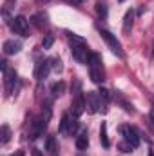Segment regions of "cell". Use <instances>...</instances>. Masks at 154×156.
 <instances>
[{
    "mask_svg": "<svg viewBox=\"0 0 154 156\" xmlns=\"http://www.w3.org/2000/svg\"><path fill=\"white\" fill-rule=\"evenodd\" d=\"M49 118H51V111L44 116H38L35 122H33V127H31V134H29V138L31 140H37L38 136L44 134V131H45V127H47V123H49Z\"/></svg>",
    "mask_w": 154,
    "mask_h": 156,
    "instance_id": "3",
    "label": "cell"
},
{
    "mask_svg": "<svg viewBox=\"0 0 154 156\" xmlns=\"http://www.w3.org/2000/svg\"><path fill=\"white\" fill-rule=\"evenodd\" d=\"M4 82H5V93L7 94H11L13 93V85H15V82H16V73H15V69H5L4 71Z\"/></svg>",
    "mask_w": 154,
    "mask_h": 156,
    "instance_id": "11",
    "label": "cell"
},
{
    "mask_svg": "<svg viewBox=\"0 0 154 156\" xmlns=\"http://www.w3.org/2000/svg\"><path fill=\"white\" fill-rule=\"evenodd\" d=\"M45 18H47V16H45L44 13H38V15H33V16H31V22H33L37 27H42V24H45Z\"/></svg>",
    "mask_w": 154,
    "mask_h": 156,
    "instance_id": "20",
    "label": "cell"
},
{
    "mask_svg": "<svg viewBox=\"0 0 154 156\" xmlns=\"http://www.w3.org/2000/svg\"><path fill=\"white\" fill-rule=\"evenodd\" d=\"M33 156H42V154H40V151H38V149H35V151H33Z\"/></svg>",
    "mask_w": 154,
    "mask_h": 156,
    "instance_id": "28",
    "label": "cell"
},
{
    "mask_svg": "<svg viewBox=\"0 0 154 156\" xmlns=\"http://www.w3.org/2000/svg\"><path fill=\"white\" fill-rule=\"evenodd\" d=\"M9 138H11V129H9L7 123H4L0 127V142H2V145H5L9 142Z\"/></svg>",
    "mask_w": 154,
    "mask_h": 156,
    "instance_id": "15",
    "label": "cell"
},
{
    "mask_svg": "<svg viewBox=\"0 0 154 156\" xmlns=\"http://www.w3.org/2000/svg\"><path fill=\"white\" fill-rule=\"evenodd\" d=\"M98 94H100V98H102L103 102H107V100H109V91H107V89H103V87H102V89L98 91Z\"/></svg>",
    "mask_w": 154,
    "mask_h": 156,
    "instance_id": "25",
    "label": "cell"
},
{
    "mask_svg": "<svg viewBox=\"0 0 154 156\" xmlns=\"http://www.w3.org/2000/svg\"><path fill=\"white\" fill-rule=\"evenodd\" d=\"M64 82H56V83H53L51 85V93H53V96H60L62 93H64Z\"/></svg>",
    "mask_w": 154,
    "mask_h": 156,
    "instance_id": "19",
    "label": "cell"
},
{
    "mask_svg": "<svg viewBox=\"0 0 154 156\" xmlns=\"http://www.w3.org/2000/svg\"><path fill=\"white\" fill-rule=\"evenodd\" d=\"M13 31L22 35V37H29V20L24 16V15H18L13 18V24H11Z\"/></svg>",
    "mask_w": 154,
    "mask_h": 156,
    "instance_id": "5",
    "label": "cell"
},
{
    "mask_svg": "<svg viewBox=\"0 0 154 156\" xmlns=\"http://www.w3.org/2000/svg\"><path fill=\"white\" fill-rule=\"evenodd\" d=\"M118 2H125V0H118Z\"/></svg>",
    "mask_w": 154,
    "mask_h": 156,
    "instance_id": "32",
    "label": "cell"
},
{
    "mask_svg": "<svg viewBox=\"0 0 154 156\" xmlns=\"http://www.w3.org/2000/svg\"><path fill=\"white\" fill-rule=\"evenodd\" d=\"M78 125H80V123H78V116L73 115V118L69 120V125H67V133H65V134L75 136V134H76V131H78Z\"/></svg>",
    "mask_w": 154,
    "mask_h": 156,
    "instance_id": "16",
    "label": "cell"
},
{
    "mask_svg": "<svg viewBox=\"0 0 154 156\" xmlns=\"http://www.w3.org/2000/svg\"><path fill=\"white\" fill-rule=\"evenodd\" d=\"M100 107H102V98H100V94H98V93H87V94H85V109H87L91 115H94V113L100 111Z\"/></svg>",
    "mask_w": 154,
    "mask_h": 156,
    "instance_id": "7",
    "label": "cell"
},
{
    "mask_svg": "<svg viewBox=\"0 0 154 156\" xmlns=\"http://www.w3.org/2000/svg\"><path fill=\"white\" fill-rule=\"evenodd\" d=\"M83 111H85V96H82V94L78 93V94H75V100H73V104H71V113H73L75 116H82Z\"/></svg>",
    "mask_w": 154,
    "mask_h": 156,
    "instance_id": "9",
    "label": "cell"
},
{
    "mask_svg": "<svg viewBox=\"0 0 154 156\" xmlns=\"http://www.w3.org/2000/svg\"><path fill=\"white\" fill-rule=\"evenodd\" d=\"M67 38H69V42H71L73 45H87V40L83 38V37L75 35V33H67Z\"/></svg>",
    "mask_w": 154,
    "mask_h": 156,
    "instance_id": "18",
    "label": "cell"
},
{
    "mask_svg": "<svg viewBox=\"0 0 154 156\" xmlns=\"http://www.w3.org/2000/svg\"><path fill=\"white\" fill-rule=\"evenodd\" d=\"M69 120H71L69 113H64V115H62V120H60V133H67V125H69Z\"/></svg>",
    "mask_w": 154,
    "mask_h": 156,
    "instance_id": "21",
    "label": "cell"
},
{
    "mask_svg": "<svg viewBox=\"0 0 154 156\" xmlns=\"http://www.w3.org/2000/svg\"><path fill=\"white\" fill-rule=\"evenodd\" d=\"M20 49H22V44H20L18 40H5L4 45H2V51H4V55H7V56L20 53Z\"/></svg>",
    "mask_w": 154,
    "mask_h": 156,
    "instance_id": "10",
    "label": "cell"
},
{
    "mask_svg": "<svg viewBox=\"0 0 154 156\" xmlns=\"http://www.w3.org/2000/svg\"><path fill=\"white\" fill-rule=\"evenodd\" d=\"M71 53H73V58L80 64H87L93 55L87 45H73V44H71Z\"/></svg>",
    "mask_w": 154,
    "mask_h": 156,
    "instance_id": "6",
    "label": "cell"
},
{
    "mask_svg": "<svg viewBox=\"0 0 154 156\" xmlns=\"http://www.w3.org/2000/svg\"><path fill=\"white\" fill-rule=\"evenodd\" d=\"M100 35H102V38L105 40V44L111 47V51L114 53L116 56L123 58V49H121V44H120V40L116 38L113 33H109L107 29H100Z\"/></svg>",
    "mask_w": 154,
    "mask_h": 156,
    "instance_id": "2",
    "label": "cell"
},
{
    "mask_svg": "<svg viewBox=\"0 0 154 156\" xmlns=\"http://www.w3.org/2000/svg\"><path fill=\"white\" fill-rule=\"evenodd\" d=\"M49 71H51V60H40L38 64L35 66V78L38 82H42V80L47 78Z\"/></svg>",
    "mask_w": 154,
    "mask_h": 156,
    "instance_id": "8",
    "label": "cell"
},
{
    "mask_svg": "<svg viewBox=\"0 0 154 156\" xmlns=\"http://www.w3.org/2000/svg\"><path fill=\"white\" fill-rule=\"evenodd\" d=\"M96 13H98L100 18L105 20V18H107V5H105L103 2H98V4H96Z\"/></svg>",
    "mask_w": 154,
    "mask_h": 156,
    "instance_id": "22",
    "label": "cell"
},
{
    "mask_svg": "<svg viewBox=\"0 0 154 156\" xmlns=\"http://www.w3.org/2000/svg\"><path fill=\"white\" fill-rule=\"evenodd\" d=\"M120 133H121L123 140L132 145V149H136V147L140 145V133H138L134 127H131V125H121V127H120Z\"/></svg>",
    "mask_w": 154,
    "mask_h": 156,
    "instance_id": "4",
    "label": "cell"
},
{
    "mask_svg": "<svg viewBox=\"0 0 154 156\" xmlns=\"http://www.w3.org/2000/svg\"><path fill=\"white\" fill-rule=\"evenodd\" d=\"M149 156H154V153H152V151H151V153H149Z\"/></svg>",
    "mask_w": 154,
    "mask_h": 156,
    "instance_id": "31",
    "label": "cell"
},
{
    "mask_svg": "<svg viewBox=\"0 0 154 156\" xmlns=\"http://www.w3.org/2000/svg\"><path fill=\"white\" fill-rule=\"evenodd\" d=\"M120 149H121V153H131L132 145H131V144H127V142H123V144H120Z\"/></svg>",
    "mask_w": 154,
    "mask_h": 156,
    "instance_id": "26",
    "label": "cell"
},
{
    "mask_svg": "<svg viewBox=\"0 0 154 156\" xmlns=\"http://www.w3.org/2000/svg\"><path fill=\"white\" fill-rule=\"evenodd\" d=\"M13 156H24V151H16V154H13Z\"/></svg>",
    "mask_w": 154,
    "mask_h": 156,
    "instance_id": "29",
    "label": "cell"
},
{
    "mask_svg": "<svg viewBox=\"0 0 154 156\" xmlns=\"http://www.w3.org/2000/svg\"><path fill=\"white\" fill-rule=\"evenodd\" d=\"M89 76L94 83H102L103 82V67H102V56L98 53H93L89 58Z\"/></svg>",
    "mask_w": 154,
    "mask_h": 156,
    "instance_id": "1",
    "label": "cell"
},
{
    "mask_svg": "<svg viewBox=\"0 0 154 156\" xmlns=\"http://www.w3.org/2000/svg\"><path fill=\"white\" fill-rule=\"evenodd\" d=\"M149 120H151V125L154 127V107L151 109V118H149Z\"/></svg>",
    "mask_w": 154,
    "mask_h": 156,
    "instance_id": "27",
    "label": "cell"
},
{
    "mask_svg": "<svg viewBox=\"0 0 154 156\" xmlns=\"http://www.w3.org/2000/svg\"><path fill=\"white\" fill-rule=\"evenodd\" d=\"M100 142H102V145L105 149L111 147V142H109V136H107V123L105 122H102V125H100Z\"/></svg>",
    "mask_w": 154,
    "mask_h": 156,
    "instance_id": "14",
    "label": "cell"
},
{
    "mask_svg": "<svg viewBox=\"0 0 154 156\" xmlns=\"http://www.w3.org/2000/svg\"><path fill=\"white\" fill-rule=\"evenodd\" d=\"M53 44H54V37H53V35H45L44 40H42V47H44V49H51Z\"/></svg>",
    "mask_w": 154,
    "mask_h": 156,
    "instance_id": "23",
    "label": "cell"
},
{
    "mask_svg": "<svg viewBox=\"0 0 154 156\" xmlns=\"http://www.w3.org/2000/svg\"><path fill=\"white\" fill-rule=\"evenodd\" d=\"M134 11L132 9H129L127 13H125V16H123V33H131V29H132V24H134Z\"/></svg>",
    "mask_w": 154,
    "mask_h": 156,
    "instance_id": "12",
    "label": "cell"
},
{
    "mask_svg": "<svg viewBox=\"0 0 154 156\" xmlns=\"http://www.w3.org/2000/svg\"><path fill=\"white\" fill-rule=\"evenodd\" d=\"M45 151H47V153H51V154H54V153L58 151L54 136H47V140H45Z\"/></svg>",
    "mask_w": 154,
    "mask_h": 156,
    "instance_id": "17",
    "label": "cell"
},
{
    "mask_svg": "<svg viewBox=\"0 0 154 156\" xmlns=\"http://www.w3.org/2000/svg\"><path fill=\"white\" fill-rule=\"evenodd\" d=\"M71 4H80V2H83V0H69Z\"/></svg>",
    "mask_w": 154,
    "mask_h": 156,
    "instance_id": "30",
    "label": "cell"
},
{
    "mask_svg": "<svg viewBox=\"0 0 154 156\" xmlns=\"http://www.w3.org/2000/svg\"><path fill=\"white\" fill-rule=\"evenodd\" d=\"M51 67L56 69V71H62V69H64V67H62V60H60V58H51Z\"/></svg>",
    "mask_w": 154,
    "mask_h": 156,
    "instance_id": "24",
    "label": "cell"
},
{
    "mask_svg": "<svg viewBox=\"0 0 154 156\" xmlns=\"http://www.w3.org/2000/svg\"><path fill=\"white\" fill-rule=\"evenodd\" d=\"M75 144H76L78 151H85V149H87V145H89V134H87V131H83V133L78 134Z\"/></svg>",
    "mask_w": 154,
    "mask_h": 156,
    "instance_id": "13",
    "label": "cell"
}]
</instances>
